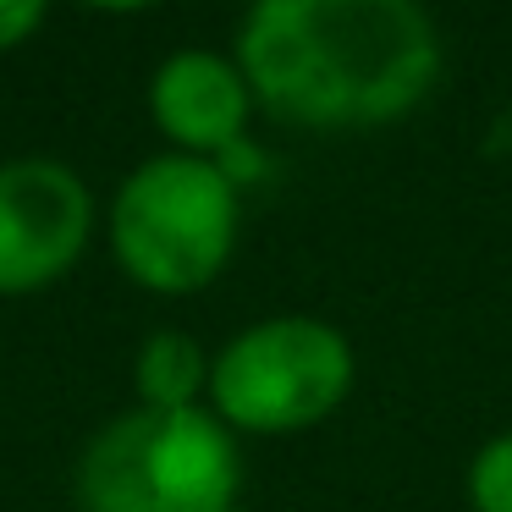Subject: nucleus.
<instances>
[{"mask_svg": "<svg viewBox=\"0 0 512 512\" xmlns=\"http://www.w3.org/2000/svg\"><path fill=\"white\" fill-rule=\"evenodd\" d=\"M248 94L292 127H386L441 78V34L413 0H265L237 28Z\"/></svg>", "mask_w": 512, "mask_h": 512, "instance_id": "nucleus-1", "label": "nucleus"}, {"mask_svg": "<svg viewBox=\"0 0 512 512\" xmlns=\"http://www.w3.org/2000/svg\"><path fill=\"white\" fill-rule=\"evenodd\" d=\"M237 485V441L204 408H133L78 463L83 512H232Z\"/></svg>", "mask_w": 512, "mask_h": 512, "instance_id": "nucleus-2", "label": "nucleus"}, {"mask_svg": "<svg viewBox=\"0 0 512 512\" xmlns=\"http://www.w3.org/2000/svg\"><path fill=\"white\" fill-rule=\"evenodd\" d=\"M116 265L149 292H199L237 248V188L215 160L155 155L122 182L111 210Z\"/></svg>", "mask_w": 512, "mask_h": 512, "instance_id": "nucleus-3", "label": "nucleus"}, {"mask_svg": "<svg viewBox=\"0 0 512 512\" xmlns=\"http://www.w3.org/2000/svg\"><path fill=\"white\" fill-rule=\"evenodd\" d=\"M353 391V347L314 314H276L248 325L215 353V419L248 435H287L331 419Z\"/></svg>", "mask_w": 512, "mask_h": 512, "instance_id": "nucleus-4", "label": "nucleus"}, {"mask_svg": "<svg viewBox=\"0 0 512 512\" xmlns=\"http://www.w3.org/2000/svg\"><path fill=\"white\" fill-rule=\"evenodd\" d=\"M94 193L61 160L0 166V292H34L67 276L89 248Z\"/></svg>", "mask_w": 512, "mask_h": 512, "instance_id": "nucleus-5", "label": "nucleus"}, {"mask_svg": "<svg viewBox=\"0 0 512 512\" xmlns=\"http://www.w3.org/2000/svg\"><path fill=\"white\" fill-rule=\"evenodd\" d=\"M248 78L237 61L215 56V50H177L160 61L155 83H149V111H155L160 133L177 144V155H221L243 138L248 122Z\"/></svg>", "mask_w": 512, "mask_h": 512, "instance_id": "nucleus-6", "label": "nucleus"}, {"mask_svg": "<svg viewBox=\"0 0 512 512\" xmlns=\"http://www.w3.org/2000/svg\"><path fill=\"white\" fill-rule=\"evenodd\" d=\"M133 386L144 408H199V391L210 386V358L188 331H155L138 347Z\"/></svg>", "mask_w": 512, "mask_h": 512, "instance_id": "nucleus-7", "label": "nucleus"}, {"mask_svg": "<svg viewBox=\"0 0 512 512\" xmlns=\"http://www.w3.org/2000/svg\"><path fill=\"white\" fill-rule=\"evenodd\" d=\"M468 507L474 512H512V430L490 435L468 463Z\"/></svg>", "mask_w": 512, "mask_h": 512, "instance_id": "nucleus-8", "label": "nucleus"}, {"mask_svg": "<svg viewBox=\"0 0 512 512\" xmlns=\"http://www.w3.org/2000/svg\"><path fill=\"white\" fill-rule=\"evenodd\" d=\"M39 23H45V6L39 0H0V50L23 45Z\"/></svg>", "mask_w": 512, "mask_h": 512, "instance_id": "nucleus-9", "label": "nucleus"}]
</instances>
